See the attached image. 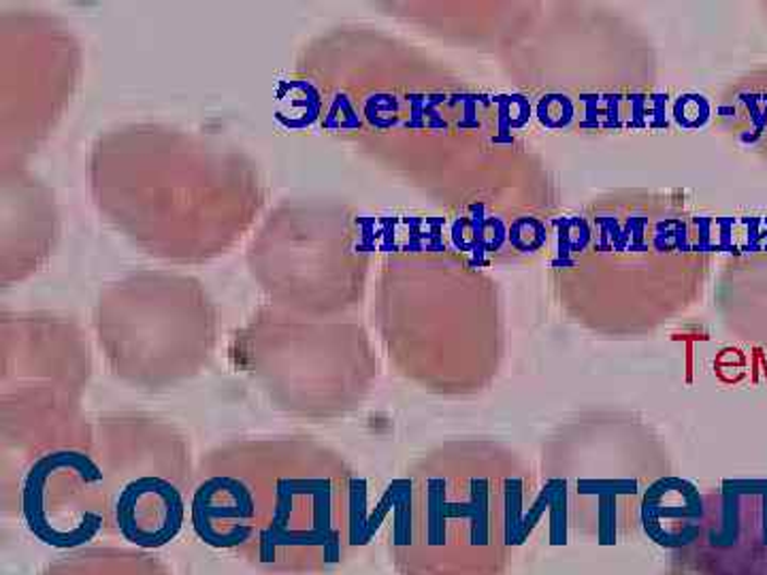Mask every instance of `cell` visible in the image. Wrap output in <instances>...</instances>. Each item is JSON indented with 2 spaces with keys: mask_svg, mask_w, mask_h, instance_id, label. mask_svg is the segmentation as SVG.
I'll list each match as a JSON object with an SVG mask.
<instances>
[{
  "mask_svg": "<svg viewBox=\"0 0 767 575\" xmlns=\"http://www.w3.org/2000/svg\"><path fill=\"white\" fill-rule=\"evenodd\" d=\"M354 501L356 484L341 488L329 476L211 474L194 488L191 525L203 543L258 567L327 570L356 543Z\"/></svg>",
  "mask_w": 767,
  "mask_h": 575,
  "instance_id": "1",
  "label": "cell"
},
{
  "mask_svg": "<svg viewBox=\"0 0 767 575\" xmlns=\"http://www.w3.org/2000/svg\"><path fill=\"white\" fill-rule=\"evenodd\" d=\"M28 530L51 548H77L107 530V481L93 456L58 450L35 463L22 488Z\"/></svg>",
  "mask_w": 767,
  "mask_h": 575,
  "instance_id": "2",
  "label": "cell"
},
{
  "mask_svg": "<svg viewBox=\"0 0 767 575\" xmlns=\"http://www.w3.org/2000/svg\"><path fill=\"white\" fill-rule=\"evenodd\" d=\"M427 559H456L461 572L470 559L479 563L503 550L497 521V484L484 476L463 481V490L448 478L425 479L414 492L412 548Z\"/></svg>",
  "mask_w": 767,
  "mask_h": 575,
  "instance_id": "3",
  "label": "cell"
},
{
  "mask_svg": "<svg viewBox=\"0 0 767 575\" xmlns=\"http://www.w3.org/2000/svg\"><path fill=\"white\" fill-rule=\"evenodd\" d=\"M550 514L548 541L550 546H565L570 530V484L568 479H548L527 505V481L510 476L497 484V521L503 548H519L527 543L533 530Z\"/></svg>",
  "mask_w": 767,
  "mask_h": 575,
  "instance_id": "4",
  "label": "cell"
},
{
  "mask_svg": "<svg viewBox=\"0 0 767 575\" xmlns=\"http://www.w3.org/2000/svg\"><path fill=\"white\" fill-rule=\"evenodd\" d=\"M706 521L704 497L686 479H657L646 488L640 503V525L646 537L668 550L689 548L699 541Z\"/></svg>",
  "mask_w": 767,
  "mask_h": 575,
  "instance_id": "5",
  "label": "cell"
},
{
  "mask_svg": "<svg viewBox=\"0 0 767 575\" xmlns=\"http://www.w3.org/2000/svg\"><path fill=\"white\" fill-rule=\"evenodd\" d=\"M637 492L635 479H577L575 494L586 501L584 510L595 527L597 541L604 546L617 543L624 499Z\"/></svg>",
  "mask_w": 767,
  "mask_h": 575,
  "instance_id": "6",
  "label": "cell"
},
{
  "mask_svg": "<svg viewBox=\"0 0 767 575\" xmlns=\"http://www.w3.org/2000/svg\"><path fill=\"white\" fill-rule=\"evenodd\" d=\"M508 231L510 224L501 216L474 205L470 216H461L448 227V237L456 252L467 254L474 265H484L508 245Z\"/></svg>",
  "mask_w": 767,
  "mask_h": 575,
  "instance_id": "7",
  "label": "cell"
},
{
  "mask_svg": "<svg viewBox=\"0 0 767 575\" xmlns=\"http://www.w3.org/2000/svg\"><path fill=\"white\" fill-rule=\"evenodd\" d=\"M550 227V260L552 269H574L580 258L593 245V231L591 220L577 213L555 216L548 220Z\"/></svg>",
  "mask_w": 767,
  "mask_h": 575,
  "instance_id": "8",
  "label": "cell"
},
{
  "mask_svg": "<svg viewBox=\"0 0 767 575\" xmlns=\"http://www.w3.org/2000/svg\"><path fill=\"white\" fill-rule=\"evenodd\" d=\"M490 105L495 107V144H514V135L527 131L535 120L533 100L523 93L490 96Z\"/></svg>",
  "mask_w": 767,
  "mask_h": 575,
  "instance_id": "9",
  "label": "cell"
},
{
  "mask_svg": "<svg viewBox=\"0 0 767 575\" xmlns=\"http://www.w3.org/2000/svg\"><path fill=\"white\" fill-rule=\"evenodd\" d=\"M742 499H744V488L742 479H727L722 484L720 492V512L717 527L708 530V543L713 548H735L740 541V528H742Z\"/></svg>",
  "mask_w": 767,
  "mask_h": 575,
  "instance_id": "10",
  "label": "cell"
},
{
  "mask_svg": "<svg viewBox=\"0 0 767 575\" xmlns=\"http://www.w3.org/2000/svg\"><path fill=\"white\" fill-rule=\"evenodd\" d=\"M448 224L437 216H405L401 218V249L405 254L443 252Z\"/></svg>",
  "mask_w": 767,
  "mask_h": 575,
  "instance_id": "11",
  "label": "cell"
},
{
  "mask_svg": "<svg viewBox=\"0 0 767 575\" xmlns=\"http://www.w3.org/2000/svg\"><path fill=\"white\" fill-rule=\"evenodd\" d=\"M533 115L546 133H568L577 126L575 96L565 90H548L533 100Z\"/></svg>",
  "mask_w": 767,
  "mask_h": 575,
  "instance_id": "12",
  "label": "cell"
},
{
  "mask_svg": "<svg viewBox=\"0 0 767 575\" xmlns=\"http://www.w3.org/2000/svg\"><path fill=\"white\" fill-rule=\"evenodd\" d=\"M715 118V107L710 98L697 90L680 93L671 98V124L682 133L704 131Z\"/></svg>",
  "mask_w": 767,
  "mask_h": 575,
  "instance_id": "13",
  "label": "cell"
},
{
  "mask_svg": "<svg viewBox=\"0 0 767 575\" xmlns=\"http://www.w3.org/2000/svg\"><path fill=\"white\" fill-rule=\"evenodd\" d=\"M508 245L523 256H535L550 245L548 220L537 216H519L510 222Z\"/></svg>",
  "mask_w": 767,
  "mask_h": 575,
  "instance_id": "14",
  "label": "cell"
},
{
  "mask_svg": "<svg viewBox=\"0 0 767 575\" xmlns=\"http://www.w3.org/2000/svg\"><path fill=\"white\" fill-rule=\"evenodd\" d=\"M650 249L657 254H691L689 220L659 218L650 227Z\"/></svg>",
  "mask_w": 767,
  "mask_h": 575,
  "instance_id": "15",
  "label": "cell"
},
{
  "mask_svg": "<svg viewBox=\"0 0 767 575\" xmlns=\"http://www.w3.org/2000/svg\"><path fill=\"white\" fill-rule=\"evenodd\" d=\"M621 229H623L621 216H617L612 211L595 213L591 218V231H593L591 249H595L599 254H619Z\"/></svg>",
  "mask_w": 767,
  "mask_h": 575,
  "instance_id": "16",
  "label": "cell"
},
{
  "mask_svg": "<svg viewBox=\"0 0 767 575\" xmlns=\"http://www.w3.org/2000/svg\"><path fill=\"white\" fill-rule=\"evenodd\" d=\"M650 218L646 213H631L623 218L619 254H648L650 252Z\"/></svg>",
  "mask_w": 767,
  "mask_h": 575,
  "instance_id": "17",
  "label": "cell"
},
{
  "mask_svg": "<svg viewBox=\"0 0 767 575\" xmlns=\"http://www.w3.org/2000/svg\"><path fill=\"white\" fill-rule=\"evenodd\" d=\"M764 220H766V216H762V213L738 216L740 256L764 254Z\"/></svg>",
  "mask_w": 767,
  "mask_h": 575,
  "instance_id": "18",
  "label": "cell"
},
{
  "mask_svg": "<svg viewBox=\"0 0 767 575\" xmlns=\"http://www.w3.org/2000/svg\"><path fill=\"white\" fill-rule=\"evenodd\" d=\"M715 222L717 213H695L689 218L691 247L695 254H717L715 252Z\"/></svg>",
  "mask_w": 767,
  "mask_h": 575,
  "instance_id": "19",
  "label": "cell"
},
{
  "mask_svg": "<svg viewBox=\"0 0 767 575\" xmlns=\"http://www.w3.org/2000/svg\"><path fill=\"white\" fill-rule=\"evenodd\" d=\"M601 95L604 93H580L577 102V129L582 133H601Z\"/></svg>",
  "mask_w": 767,
  "mask_h": 575,
  "instance_id": "20",
  "label": "cell"
},
{
  "mask_svg": "<svg viewBox=\"0 0 767 575\" xmlns=\"http://www.w3.org/2000/svg\"><path fill=\"white\" fill-rule=\"evenodd\" d=\"M624 131L648 133V93L631 90L624 95Z\"/></svg>",
  "mask_w": 767,
  "mask_h": 575,
  "instance_id": "21",
  "label": "cell"
},
{
  "mask_svg": "<svg viewBox=\"0 0 767 575\" xmlns=\"http://www.w3.org/2000/svg\"><path fill=\"white\" fill-rule=\"evenodd\" d=\"M715 252L720 256H740L738 216H717L715 222Z\"/></svg>",
  "mask_w": 767,
  "mask_h": 575,
  "instance_id": "22",
  "label": "cell"
},
{
  "mask_svg": "<svg viewBox=\"0 0 767 575\" xmlns=\"http://www.w3.org/2000/svg\"><path fill=\"white\" fill-rule=\"evenodd\" d=\"M671 126V98L668 90L648 93V133H663Z\"/></svg>",
  "mask_w": 767,
  "mask_h": 575,
  "instance_id": "23",
  "label": "cell"
},
{
  "mask_svg": "<svg viewBox=\"0 0 767 575\" xmlns=\"http://www.w3.org/2000/svg\"><path fill=\"white\" fill-rule=\"evenodd\" d=\"M624 131L623 93H604L601 95V133Z\"/></svg>",
  "mask_w": 767,
  "mask_h": 575,
  "instance_id": "24",
  "label": "cell"
},
{
  "mask_svg": "<svg viewBox=\"0 0 767 575\" xmlns=\"http://www.w3.org/2000/svg\"><path fill=\"white\" fill-rule=\"evenodd\" d=\"M740 102L746 107L748 111V120H751V144L755 139H759L767 129V93L766 95H740ZM746 131V133H751Z\"/></svg>",
  "mask_w": 767,
  "mask_h": 575,
  "instance_id": "25",
  "label": "cell"
},
{
  "mask_svg": "<svg viewBox=\"0 0 767 575\" xmlns=\"http://www.w3.org/2000/svg\"><path fill=\"white\" fill-rule=\"evenodd\" d=\"M450 102L463 109V118L459 120V126H463V129H476L478 126V107L486 102L482 96H454Z\"/></svg>",
  "mask_w": 767,
  "mask_h": 575,
  "instance_id": "26",
  "label": "cell"
},
{
  "mask_svg": "<svg viewBox=\"0 0 767 575\" xmlns=\"http://www.w3.org/2000/svg\"><path fill=\"white\" fill-rule=\"evenodd\" d=\"M759 501H762V543L767 548V479H759Z\"/></svg>",
  "mask_w": 767,
  "mask_h": 575,
  "instance_id": "27",
  "label": "cell"
},
{
  "mask_svg": "<svg viewBox=\"0 0 767 575\" xmlns=\"http://www.w3.org/2000/svg\"><path fill=\"white\" fill-rule=\"evenodd\" d=\"M764 254H767V216L764 220Z\"/></svg>",
  "mask_w": 767,
  "mask_h": 575,
  "instance_id": "28",
  "label": "cell"
}]
</instances>
